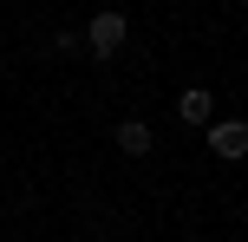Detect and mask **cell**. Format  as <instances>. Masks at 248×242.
I'll use <instances>...</instances> for the list:
<instances>
[{"label":"cell","mask_w":248,"mask_h":242,"mask_svg":"<svg viewBox=\"0 0 248 242\" xmlns=\"http://www.w3.org/2000/svg\"><path fill=\"white\" fill-rule=\"evenodd\" d=\"M202 131H209V151L229 157V164L248 151V125H242V118H222V125H202Z\"/></svg>","instance_id":"2"},{"label":"cell","mask_w":248,"mask_h":242,"mask_svg":"<svg viewBox=\"0 0 248 242\" xmlns=\"http://www.w3.org/2000/svg\"><path fill=\"white\" fill-rule=\"evenodd\" d=\"M209 112H216V105H209V92H202V85H189L183 98H176V118H183V125H209Z\"/></svg>","instance_id":"4"},{"label":"cell","mask_w":248,"mask_h":242,"mask_svg":"<svg viewBox=\"0 0 248 242\" xmlns=\"http://www.w3.org/2000/svg\"><path fill=\"white\" fill-rule=\"evenodd\" d=\"M124 33H131V20H124L118 7H105V13H92V26H85V46L98 52V59H111V52L124 46Z\"/></svg>","instance_id":"1"},{"label":"cell","mask_w":248,"mask_h":242,"mask_svg":"<svg viewBox=\"0 0 248 242\" xmlns=\"http://www.w3.org/2000/svg\"><path fill=\"white\" fill-rule=\"evenodd\" d=\"M111 138H118V151H124V157H150V144H157V131H150L144 118H124V125L111 131Z\"/></svg>","instance_id":"3"}]
</instances>
